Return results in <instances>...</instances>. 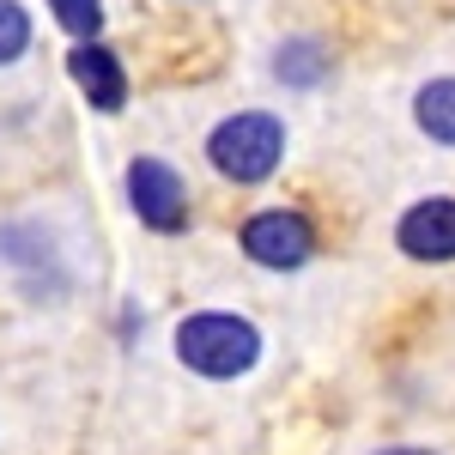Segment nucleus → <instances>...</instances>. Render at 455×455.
I'll list each match as a JSON object with an SVG mask.
<instances>
[{
    "instance_id": "6e6552de",
    "label": "nucleus",
    "mask_w": 455,
    "mask_h": 455,
    "mask_svg": "<svg viewBox=\"0 0 455 455\" xmlns=\"http://www.w3.org/2000/svg\"><path fill=\"white\" fill-rule=\"evenodd\" d=\"M274 79L291 92H322L334 79V49L322 36H285L274 49Z\"/></svg>"
},
{
    "instance_id": "f257e3e1",
    "label": "nucleus",
    "mask_w": 455,
    "mask_h": 455,
    "mask_svg": "<svg viewBox=\"0 0 455 455\" xmlns=\"http://www.w3.org/2000/svg\"><path fill=\"white\" fill-rule=\"evenodd\" d=\"M176 358L201 383H237L261 364V328L237 310H188L171 334Z\"/></svg>"
},
{
    "instance_id": "0eeeda50",
    "label": "nucleus",
    "mask_w": 455,
    "mask_h": 455,
    "mask_svg": "<svg viewBox=\"0 0 455 455\" xmlns=\"http://www.w3.org/2000/svg\"><path fill=\"white\" fill-rule=\"evenodd\" d=\"M0 255L19 267V280L31 298H43V280H68L61 267H55V237H49V225H0ZM68 291V285H61Z\"/></svg>"
},
{
    "instance_id": "9b49d317",
    "label": "nucleus",
    "mask_w": 455,
    "mask_h": 455,
    "mask_svg": "<svg viewBox=\"0 0 455 455\" xmlns=\"http://www.w3.org/2000/svg\"><path fill=\"white\" fill-rule=\"evenodd\" d=\"M31 36H36L31 12H25L19 0H0V68L25 61V55H31Z\"/></svg>"
},
{
    "instance_id": "7ed1b4c3",
    "label": "nucleus",
    "mask_w": 455,
    "mask_h": 455,
    "mask_svg": "<svg viewBox=\"0 0 455 455\" xmlns=\"http://www.w3.org/2000/svg\"><path fill=\"white\" fill-rule=\"evenodd\" d=\"M237 243H243V255L255 267L298 274V267L315 261V225H310V212H298V207H261L237 225Z\"/></svg>"
},
{
    "instance_id": "1a4fd4ad",
    "label": "nucleus",
    "mask_w": 455,
    "mask_h": 455,
    "mask_svg": "<svg viewBox=\"0 0 455 455\" xmlns=\"http://www.w3.org/2000/svg\"><path fill=\"white\" fill-rule=\"evenodd\" d=\"M413 122L431 146H455V73L443 79H425L413 92Z\"/></svg>"
},
{
    "instance_id": "f8f14e48",
    "label": "nucleus",
    "mask_w": 455,
    "mask_h": 455,
    "mask_svg": "<svg viewBox=\"0 0 455 455\" xmlns=\"http://www.w3.org/2000/svg\"><path fill=\"white\" fill-rule=\"evenodd\" d=\"M371 455H437V450H425V443H383V450H371Z\"/></svg>"
},
{
    "instance_id": "9d476101",
    "label": "nucleus",
    "mask_w": 455,
    "mask_h": 455,
    "mask_svg": "<svg viewBox=\"0 0 455 455\" xmlns=\"http://www.w3.org/2000/svg\"><path fill=\"white\" fill-rule=\"evenodd\" d=\"M55 25L73 36V43H98L104 36V0H49Z\"/></svg>"
},
{
    "instance_id": "39448f33",
    "label": "nucleus",
    "mask_w": 455,
    "mask_h": 455,
    "mask_svg": "<svg viewBox=\"0 0 455 455\" xmlns=\"http://www.w3.org/2000/svg\"><path fill=\"white\" fill-rule=\"evenodd\" d=\"M395 249L407 261H425V267H450L455 261V201L450 195H425L395 219Z\"/></svg>"
},
{
    "instance_id": "20e7f679",
    "label": "nucleus",
    "mask_w": 455,
    "mask_h": 455,
    "mask_svg": "<svg viewBox=\"0 0 455 455\" xmlns=\"http://www.w3.org/2000/svg\"><path fill=\"white\" fill-rule=\"evenodd\" d=\"M122 182H128V207H134V219L146 231H158V237H182L188 231V182L176 176V164L140 152Z\"/></svg>"
},
{
    "instance_id": "f03ea898",
    "label": "nucleus",
    "mask_w": 455,
    "mask_h": 455,
    "mask_svg": "<svg viewBox=\"0 0 455 455\" xmlns=\"http://www.w3.org/2000/svg\"><path fill=\"white\" fill-rule=\"evenodd\" d=\"M207 164L237 188H261L274 182L285 164V122L274 109H237L207 134Z\"/></svg>"
},
{
    "instance_id": "423d86ee",
    "label": "nucleus",
    "mask_w": 455,
    "mask_h": 455,
    "mask_svg": "<svg viewBox=\"0 0 455 455\" xmlns=\"http://www.w3.org/2000/svg\"><path fill=\"white\" fill-rule=\"evenodd\" d=\"M68 79L79 85V98L92 109H104V116H116V109L128 104V73H122V61H116V49H109L104 36L68 49Z\"/></svg>"
}]
</instances>
